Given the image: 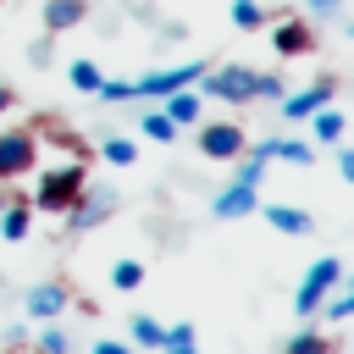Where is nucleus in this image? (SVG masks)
<instances>
[{
  "label": "nucleus",
  "mask_w": 354,
  "mask_h": 354,
  "mask_svg": "<svg viewBox=\"0 0 354 354\" xmlns=\"http://www.w3.org/2000/svg\"><path fill=\"white\" fill-rule=\"evenodd\" d=\"M83 188H88V166L83 160H61V166H44V177L33 188V205L39 210H66Z\"/></svg>",
  "instance_id": "f257e3e1"
},
{
  "label": "nucleus",
  "mask_w": 354,
  "mask_h": 354,
  "mask_svg": "<svg viewBox=\"0 0 354 354\" xmlns=\"http://www.w3.org/2000/svg\"><path fill=\"white\" fill-rule=\"evenodd\" d=\"M199 94L205 100H227V105H249L254 100V66H205L199 72Z\"/></svg>",
  "instance_id": "f03ea898"
},
{
  "label": "nucleus",
  "mask_w": 354,
  "mask_h": 354,
  "mask_svg": "<svg viewBox=\"0 0 354 354\" xmlns=\"http://www.w3.org/2000/svg\"><path fill=\"white\" fill-rule=\"evenodd\" d=\"M337 282H343V260H337V254H321V260L304 271L299 293H293V315H304V321H310V315L321 310V299H326Z\"/></svg>",
  "instance_id": "7ed1b4c3"
},
{
  "label": "nucleus",
  "mask_w": 354,
  "mask_h": 354,
  "mask_svg": "<svg viewBox=\"0 0 354 354\" xmlns=\"http://www.w3.org/2000/svg\"><path fill=\"white\" fill-rule=\"evenodd\" d=\"M33 160H39V138H33V127H6V133H0V183L28 177Z\"/></svg>",
  "instance_id": "20e7f679"
},
{
  "label": "nucleus",
  "mask_w": 354,
  "mask_h": 354,
  "mask_svg": "<svg viewBox=\"0 0 354 354\" xmlns=\"http://www.w3.org/2000/svg\"><path fill=\"white\" fill-rule=\"evenodd\" d=\"M199 72H205V61H183V66L144 72V77H133V100H166L171 88H188V83H199Z\"/></svg>",
  "instance_id": "39448f33"
},
{
  "label": "nucleus",
  "mask_w": 354,
  "mask_h": 354,
  "mask_svg": "<svg viewBox=\"0 0 354 354\" xmlns=\"http://www.w3.org/2000/svg\"><path fill=\"white\" fill-rule=\"evenodd\" d=\"M243 144H249V133H243L238 122H199V155H210V160H238Z\"/></svg>",
  "instance_id": "423d86ee"
},
{
  "label": "nucleus",
  "mask_w": 354,
  "mask_h": 354,
  "mask_svg": "<svg viewBox=\"0 0 354 354\" xmlns=\"http://www.w3.org/2000/svg\"><path fill=\"white\" fill-rule=\"evenodd\" d=\"M337 100V77H315L310 88H299V94H282L277 105H282V116L288 122H304L310 111H321V105H332Z\"/></svg>",
  "instance_id": "0eeeda50"
},
{
  "label": "nucleus",
  "mask_w": 354,
  "mask_h": 354,
  "mask_svg": "<svg viewBox=\"0 0 354 354\" xmlns=\"http://www.w3.org/2000/svg\"><path fill=\"white\" fill-rule=\"evenodd\" d=\"M271 50H277V55H288V61H293V55H310V50H315L310 22H304V17H282V22L271 28Z\"/></svg>",
  "instance_id": "6e6552de"
},
{
  "label": "nucleus",
  "mask_w": 354,
  "mask_h": 354,
  "mask_svg": "<svg viewBox=\"0 0 354 354\" xmlns=\"http://www.w3.org/2000/svg\"><path fill=\"white\" fill-rule=\"evenodd\" d=\"M254 205H260V188L232 177V183L216 194V205H210V210H216V221H238V216H254Z\"/></svg>",
  "instance_id": "1a4fd4ad"
},
{
  "label": "nucleus",
  "mask_w": 354,
  "mask_h": 354,
  "mask_svg": "<svg viewBox=\"0 0 354 354\" xmlns=\"http://www.w3.org/2000/svg\"><path fill=\"white\" fill-rule=\"evenodd\" d=\"M160 111L171 116V127H199V122H205V94H199L194 83H188V88H171Z\"/></svg>",
  "instance_id": "9d476101"
},
{
  "label": "nucleus",
  "mask_w": 354,
  "mask_h": 354,
  "mask_svg": "<svg viewBox=\"0 0 354 354\" xmlns=\"http://www.w3.org/2000/svg\"><path fill=\"white\" fill-rule=\"evenodd\" d=\"M254 210L266 216V227H277V232H288V238H310V232H315V216L299 210V205H254Z\"/></svg>",
  "instance_id": "9b49d317"
},
{
  "label": "nucleus",
  "mask_w": 354,
  "mask_h": 354,
  "mask_svg": "<svg viewBox=\"0 0 354 354\" xmlns=\"http://www.w3.org/2000/svg\"><path fill=\"white\" fill-rule=\"evenodd\" d=\"M22 310H28L33 321H55V315L66 310V282H39V288H28Z\"/></svg>",
  "instance_id": "f8f14e48"
},
{
  "label": "nucleus",
  "mask_w": 354,
  "mask_h": 354,
  "mask_svg": "<svg viewBox=\"0 0 354 354\" xmlns=\"http://www.w3.org/2000/svg\"><path fill=\"white\" fill-rule=\"evenodd\" d=\"M304 122H310V144H343V133H348V122H343L337 105H321V111H310Z\"/></svg>",
  "instance_id": "ddd939ff"
},
{
  "label": "nucleus",
  "mask_w": 354,
  "mask_h": 354,
  "mask_svg": "<svg viewBox=\"0 0 354 354\" xmlns=\"http://www.w3.org/2000/svg\"><path fill=\"white\" fill-rule=\"evenodd\" d=\"M88 17V0H44V33H66Z\"/></svg>",
  "instance_id": "4468645a"
},
{
  "label": "nucleus",
  "mask_w": 354,
  "mask_h": 354,
  "mask_svg": "<svg viewBox=\"0 0 354 354\" xmlns=\"http://www.w3.org/2000/svg\"><path fill=\"white\" fill-rule=\"evenodd\" d=\"M111 205H116V194H111V188H100L94 199H83V194H77V199H72L66 210H72V227H100Z\"/></svg>",
  "instance_id": "2eb2a0df"
},
{
  "label": "nucleus",
  "mask_w": 354,
  "mask_h": 354,
  "mask_svg": "<svg viewBox=\"0 0 354 354\" xmlns=\"http://www.w3.org/2000/svg\"><path fill=\"white\" fill-rule=\"evenodd\" d=\"M28 227H33V205L6 199V210H0V238H6V243H22V238H28Z\"/></svg>",
  "instance_id": "dca6fc26"
},
{
  "label": "nucleus",
  "mask_w": 354,
  "mask_h": 354,
  "mask_svg": "<svg viewBox=\"0 0 354 354\" xmlns=\"http://www.w3.org/2000/svg\"><path fill=\"white\" fill-rule=\"evenodd\" d=\"M266 149H271V160H288V166L315 160V144H304V138H266Z\"/></svg>",
  "instance_id": "f3484780"
},
{
  "label": "nucleus",
  "mask_w": 354,
  "mask_h": 354,
  "mask_svg": "<svg viewBox=\"0 0 354 354\" xmlns=\"http://www.w3.org/2000/svg\"><path fill=\"white\" fill-rule=\"evenodd\" d=\"M100 160H111V166H133V160H138V144H133L127 133H105V138H100Z\"/></svg>",
  "instance_id": "a211bd4d"
},
{
  "label": "nucleus",
  "mask_w": 354,
  "mask_h": 354,
  "mask_svg": "<svg viewBox=\"0 0 354 354\" xmlns=\"http://www.w3.org/2000/svg\"><path fill=\"white\" fill-rule=\"evenodd\" d=\"M282 354H332V337L326 332H315V326H304V332H293L288 337V348Z\"/></svg>",
  "instance_id": "6ab92c4d"
},
{
  "label": "nucleus",
  "mask_w": 354,
  "mask_h": 354,
  "mask_svg": "<svg viewBox=\"0 0 354 354\" xmlns=\"http://www.w3.org/2000/svg\"><path fill=\"white\" fill-rule=\"evenodd\" d=\"M315 315H326V321H348V315H354V293L337 282V288L321 299V310H315Z\"/></svg>",
  "instance_id": "aec40b11"
},
{
  "label": "nucleus",
  "mask_w": 354,
  "mask_h": 354,
  "mask_svg": "<svg viewBox=\"0 0 354 354\" xmlns=\"http://www.w3.org/2000/svg\"><path fill=\"white\" fill-rule=\"evenodd\" d=\"M66 77H72V88H77V94H94L105 72H100V66H94L88 55H83V61H72V66H66Z\"/></svg>",
  "instance_id": "412c9836"
},
{
  "label": "nucleus",
  "mask_w": 354,
  "mask_h": 354,
  "mask_svg": "<svg viewBox=\"0 0 354 354\" xmlns=\"http://www.w3.org/2000/svg\"><path fill=\"white\" fill-rule=\"evenodd\" d=\"M232 28H243V33L266 28V6L260 0H232Z\"/></svg>",
  "instance_id": "4be33fe9"
},
{
  "label": "nucleus",
  "mask_w": 354,
  "mask_h": 354,
  "mask_svg": "<svg viewBox=\"0 0 354 354\" xmlns=\"http://www.w3.org/2000/svg\"><path fill=\"white\" fill-rule=\"evenodd\" d=\"M94 100H105V105H127V100H133V77H100Z\"/></svg>",
  "instance_id": "5701e85b"
},
{
  "label": "nucleus",
  "mask_w": 354,
  "mask_h": 354,
  "mask_svg": "<svg viewBox=\"0 0 354 354\" xmlns=\"http://www.w3.org/2000/svg\"><path fill=\"white\" fill-rule=\"evenodd\" d=\"M138 133H144V138H155V144H171V138H177V127H171V116H166V111H149V116L138 122Z\"/></svg>",
  "instance_id": "b1692460"
},
{
  "label": "nucleus",
  "mask_w": 354,
  "mask_h": 354,
  "mask_svg": "<svg viewBox=\"0 0 354 354\" xmlns=\"http://www.w3.org/2000/svg\"><path fill=\"white\" fill-rule=\"evenodd\" d=\"M138 282H144V266H138V260H116V266H111V288H116V293H133Z\"/></svg>",
  "instance_id": "393cba45"
},
{
  "label": "nucleus",
  "mask_w": 354,
  "mask_h": 354,
  "mask_svg": "<svg viewBox=\"0 0 354 354\" xmlns=\"http://www.w3.org/2000/svg\"><path fill=\"white\" fill-rule=\"evenodd\" d=\"M160 337H166V326L155 315H133V343L138 348H160Z\"/></svg>",
  "instance_id": "a878e982"
},
{
  "label": "nucleus",
  "mask_w": 354,
  "mask_h": 354,
  "mask_svg": "<svg viewBox=\"0 0 354 354\" xmlns=\"http://www.w3.org/2000/svg\"><path fill=\"white\" fill-rule=\"evenodd\" d=\"M44 332H39V343H33V354H66L72 348V337L61 332V326H50V321H39Z\"/></svg>",
  "instance_id": "bb28decb"
},
{
  "label": "nucleus",
  "mask_w": 354,
  "mask_h": 354,
  "mask_svg": "<svg viewBox=\"0 0 354 354\" xmlns=\"http://www.w3.org/2000/svg\"><path fill=\"white\" fill-rule=\"evenodd\" d=\"M282 94H288V83L277 72H254V100H282Z\"/></svg>",
  "instance_id": "cd10ccee"
},
{
  "label": "nucleus",
  "mask_w": 354,
  "mask_h": 354,
  "mask_svg": "<svg viewBox=\"0 0 354 354\" xmlns=\"http://www.w3.org/2000/svg\"><path fill=\"white\" fill-rule=\"evenodd\" d=\"M177 343H194V326H188V321L166 326V337H160V348H177Z\"/></svg>",
  "instance_id": "c85d7f7f"
},
{
  "label": "nucleus",
  "mask_w": 354,
  "mask_h": 354,
  "mask_svg": "<svg viewBox=\"0 0 354 354\" xmlns=\"http://www.w3.org/2000/svg\"><path fill=\"white\" fill-rule=\"evenodd\" d=\"M332 149H337V177L354 183V149H348V144H332Z\"/></svg>",
  "instance_id": "c756f323"
},
{
  "label": "nucleus",
  "mask_w": 354,
  "mask_h": 354,
  "mask_svg": "<svg viewBox=\"0 0 354 354\" xmlns=\"http://www.w3.org/2000/svg\"><path fill=\"white\" fill-rule=\"evenodd\" d=\"M88 354H133V343H116V337H100Z\"/></svg>",
  "instance_id": "7c9ffc66"
},
{
  "label": "nucleus",
  "mask_w": 354,
  "mask_h": 354,
  "mask_svg": "<svg viewBox=\"0 0 354 354\" xmlns=\"http://www.w3.org/2000/svg\"><path fill=\"white\" fill-rule=\"evenodd\" d=\"M310 11H315V17H337V11H343V0H310Z\"/></svg>",
  "instance_id": "2f4dec72"
},
{
  "label": "nucleus",
  "mask_w": 354,
  "mask_h": 354,
  "mask_svg": "<svg viewBox=\"0 0 354 354\" xmlns=\"http://www.w3.org/2000/svg\"><path fill=\"white\" fill-rule=\"evenodd\" d=\"M11 105H17V88H6V83H0V111H11Z\"/></svg>",
  "instance_id": "473e14b6"
},
{
  "label": "nucleus",
  "mask_w": 354,
  "mask_h": 354,
  "mask_svg": "<svg viewBox=\"0 0 354 354\" xmlns=\"http://www.w3.org/2000/svg\"><path fill=\"white\" fill-rule=\"evenodd\" d=\"M166 354H199V348H194V343H177V348H166Z\"/></svg>",
  "instance_id": "72a5a7b5"
},
{
  "label": "nucleus",
  "mask_w": 354,
  "mask_h": 354,
  "mask_svg": "<svg viewBox=\"0 0 354 354\" xmlns=\"http://www.w3.org/2000/svg\"><path fill=\"white\" fill-rule=\"evenodd\" d=\"M6 199H11V194H6V183H0V210H6Z\"/></svg>",
  "instance_id": "f704fd0d"
},
{
  "label": "nucleus",
  "mask_w": 354,
  "mask_h": 354,
  "mask_svg": "<svg viewBox=\"0 0 354 354\" xmlns=\"http://www.w3.org/2000/svg\"><path fill=\"white\" fill-rule=\"evenodd\" d=\"M66 354H72V348H66Z\"/></svg>",
  "instance_id": "c9c22d12"
}]
</instances>
